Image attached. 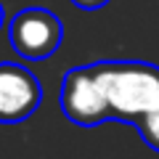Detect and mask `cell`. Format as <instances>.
Here are the masks:
<instances>
[{
	"instance_id": "obj_1",
	"label": "cell",
	"mask_w": 159,
	"mask_h": 159,
	"mask_svg": "<svg viewBox=\"0 0 159 159\" xmlns=\"http://www.w3.org/2000/svg\"><path fill=\"white\" fill-rule=\"evenodd\" d=\"M90 69L103 93L109 119L138 125L159 106V66L146 61H96Z\"/></svg>"
},
{
	"instance_id": "obj_2",
	"label": "cell",
	"mask_w": 159,
	"mask_h": 159,
	"mask_svg": "<svg viewBox=\"0 0 159 159\" xmlns=\"http://www.w3.org/2000/svg\"><path fill=\"white\" fill-rule=\"evenodd\" d=\"M13 51L27 61H45L58 51L64 40V24L48 8H24L8 27Z\"/></svg>"
},
{
	"instance_id": "obj_3",
	"label": "cell",
	"mask_w": 159,
	"mask_h": 159,
	"mask_svg": "<svg viewBox=\"0 0 159 159\" xmlns=\"http://www.w3.org/2000/svg\"><path fill=\"white\" fill-rule=\"evenodd\" d=\"M61 111L69 122L80 127H96L109 122L106 101L98 88V80L93 74L90 64L88 66H74L64 74L61 82Z\"/></svg>"
},
{
	"instance_id": "obj_4",
	"label": "cell",
	"mask_w": 159,
	"mask_h": 159,
	"mask_svg": "<svg viewBox=\"0 0 159 159\" xmlns=\"http://www.w3.org/2000/svg\"><path fill=\"white\" fill-rule=\"evenodd\" d=\"M43 85L27 66L0 61V125H19L37 111Z\"/></svg>"
},
{
	"instance_id": "obj_5",
	"label": "cell",
	"mask_w": 159,
	"mask_h": 159,
	"mask_svg": "<svg viewBox=\"0 0 159 159\" xmlns=\"http://www.w3.org/2000/svg\"><path fill=\"white\" fill-rule=\"evenodd\" d=\"M135 127H138V133H141L143 143L151 146L154 151H159V106L154 109V111H148Z\"/></svg>"
},
{
	"instance_id": "obj_6",
	"label": "cell",
	"mask_w": 159,
	"mask_h": 159,
	"mask_svg": "<svg viewBox=\"0 0 159 159\" xmlns=\"http://www.w3.org/2000/svg\"><path fill=\"white\" fill-rule=\"evenodd\" d=\"M77 8H82V11H96V8H103L109 3V0H72Z\"/></svg>"
},
{
	"instance_id": "obj_7",
	"label": "cell",
	"mask_w": 159,
	"mask_h": 159,
	"mask_svg": "<svg viewBox=\"0 0 159 159\" xmlns=\"http://www.w3.org/2000/svg\"><path fill=\"white\" fill-rule=\"evenodd\" d=\"M3 21H6V11H3V3H0V27H3Z\"/></svg>"
}]
</instances>
